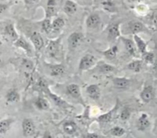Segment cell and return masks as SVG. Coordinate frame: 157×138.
<instances>
[{"label":"cell","mask_w":157,"mask_h":138,"mask_svg":"<svg viewBox=\"0 0 157 138\" xmlns=\"http://www.w3.org/2000/svg\"><path fill=\"white\" fill-rule=\"evenodd\" d=\"M61 38L56 41H51L47 46V53L52 58H57L61 53Z\"/></svg>","instance_id":"obj_1"},{"label":"cell","mask_w":157,"mask_h":138,"mask_svg":"<svg viewBox=\"0 0 157 138\" xmlns=\"http://www.w3.org/2000/svg\"><path fill=\"white\" fill-rule=\"evenodd\" d=\"M126 29L130 32V33L133 34V35L136 34L140 32H145L147 31V28L143 22L140 21H130V22L127 23L126 24Z\"/></svg>","instance_id":"obj_2"},{"label":"cell","mask_w":157,"mask_h":138,"mask_svg":"<svg viewBox=\"0 0 157 138\" xmlns=\"http://www.w3.org/2000/svg\"><path fill=\"white\" fill-rule=\"evenodd\" d=\"M96 62L94 56L91 54H86L81 59L79 63V70H86L90 69L92 66H94Z\"/></svg>","instance_id":"obj_3"},{"label":"cell","mask_w":157,"mask_h":138,"mask_svg":"<svg viewBox=\"0 0 157 138\" xmlns=\"http://www.w3.org/2000/svg\"><path fill=\"white\" fill-rule=\"evenodd\" d=\"M101 22V18L98 13H91L86 19V25L87 28L94 29L100 25Z\"/></svg>","instance_id":"obj_4"},{"label":"cell","mask_w":157,"mask_h":138,"mask_svg":"<svg viewBox=\"0 0 157 138\" xmlns=\"http://www.w3.org/2000/svg\"><path fill=\"white\" fill-rule=\"evenodd\" d=\"M23 134L25 137H31L34 134L35 131V127L34 122L31 119L26 118L22 122Z\"/></svg>","instance_id":"obj_5"},{"label":"cell","mask_w":157,"mask_h":138,"mask_svg":"<svg viewBox=\"0 0 157 138\" xmlns=\"http://www.w3.org/2000/svg\"><path fill=\"white\" fill-rule=\"evenodd\" d=\"M82 41L83 35L79 32H74L68 38L69 47L71 49H75L81 44Z\"/></svg>","instance_id":"obj_6"},{"label":"cell","mask_w":157,"mask_h":138,"mask_svg":"<svg viewBox=\"0 0 157 138\" xmlns=\"http://www.w3.org/2000/svg\"><path fill=\"white\" fill-rule=\"evenodd\" d=\"M140 98L145 103H149L154 98V90L152 85H147L140 93Z\"/></svg>","instance_id":"obj_7"},{"label":"cell","mask_w":157,"mask_h":138,"mask_svg":"<svg viewBox=\"0 0 157 138\" xmlns=\"http://www.w3.org/2000/svg\"><path fill=\"white\" fill-rule=\"evenodd\" d=\"M63 10L66 15H73L74 14L76 13L77 10H78V5L72 0H66L63 5Z\"/></svg>","instance_id":"obj_8"},{"label":"cell","mask_w":157,"mask_h":138,"mask_svg":"<svg viewBox=\"0 0 157 138\" xmlns=\"http://www.w3.org/2000/svg\"><path fill=\"white\" fill-rule=\"evenodd\" d=\"M31 40H32V44H33L34 47H35L36 50H41L44 46V41H43L42 37L38 32H32V34H31Z\"/></svg>","instance_id":"obj_9"},{"label":"cell","mask_w":157,"mask_h":138,"mask_svg":"<svg viewBox=\"0 0 157 138\" xmlns=\"http://www.w3.org/2000/svg\"><path fill=\"white\" fill-rule=\"evenodd\" d=\"M107 33H108V38L110 40H113L115 38H118L121 35V28H120V24L117 23L111 24L108 27L107 29Z\"/></svg>","instance_id":"obj_10"},{"label":"cell","mask_w":157,"mask_h":138,"mask_svg":"<svg viewBox=\"0 0 157 138\" xmlns=\"http://www.w3.org/2000/svg\"><path fill=\"white\" fill-rule=\"evenodd\" d=\"M122 41L124 42V45H125L126 50L127 53L130 55H133V56H136V47H135V43L134 41H132L131 39L126 38H121Z\"/></svg>","instance_id":"obj_11"},{"label":"cell","mask_w":157,"mask_h":138,"mask_svg":"<svg viewBox=\"0 0 157 138\" xmlns=\"http://www.w3.org/2000/svg\"><path fill=\"white\" fill-rule=\"evenodd\" d=\"M150 122L148 118V116L146 114H143L139 119L137 120V123H136V126L139 131H145L147 128L150 127Z\"/></svg>","instance_id":"obj_12"},{"label":"cell","mask_w":157,"mask_h":138,"mask_svg":"<svg viewBox=\"0 0 157 138\" xmlns=\"http://www.w3.org/2000/svg\"><path fill=\"white\" fill-rule=\"evenodd\" d=\"M113 82L114 86L118 89H126L130 85V81L126 78H114Z\"/></svg>","instance_id":"obj_13"},{"label":"cell","mask_w":157,"mask_h":138,"mask_svg":"<svg viewBox=\"0 0 157 138\" xmlns=\"http://www.w3.org/2000/svg\"><path fill=\"white\" fill-rule=\"evenodd\" d=\"M57 13L56 2L55 0H48L47 7L45 11V18H50Z\"/></svg>","instance_id":"obj_14"},{"label":"cell","mask_w":157,"mask_h":138,"mask_svg":"<svg viewBox=\"0 0 157 138\" xmlns=\"http://www.w3.org/2000/svg\"><path fill=\"white\" fill-rule=\"evenodd\" d=\"M65 73V67L62 64L50 66V74L52 76H62Z\"/></svg>","instance_id":"obj_15"},{"label":"cell","mask_w":157,"mask_h":138,"mask_svg":"<svg viewBox=\"0 0 157 138\" xmlns=\"http://www.w3.org/2000/svg\"><path fill=\"white\" fill-rule=\"evenodd\" d=\"M15 45L16 46V47H20V48L25 50L26 53H27L28 54H32V47H31L30 44H29L24 38H18V39L15 41Z\"/></svg>","instance_id":"obj_16"},{"label":"cell","mask_w":157,"mask_h":138,"mask_svg":"<svg viewBox=\"0 0 157 138\" xmlns=\"http://www.w3.org/2000/svg\"><path fill=\"white\" fill-rule=\"evenodd\" d=\"M87 93L88 96L91 99L94 100H98L101 96V91L98 85H90L87 88Z\"/></svg>","instance_id":"obj_17"},{"label":"cell","mask_w":157,"mask_h":138,"mask_svg":"<svg viewBox=\"0 0 157 138\" xmlns=\"http://www.w3.org/2000/svg\"><path fill=\"white\" fill-rule=\"evenodd\" d=\"M67 93L75 99L81 98V91L80 88L76 84H70L67 86Z\"/></svg>","instance_id":"obj_18"},{"label":"cell","mask_w":157,"mask_h":138,"mask_svg":"<svg viewBox=\"0 0 157 138\" xmlns=\"http://www.w3.org/2000/svg\"><path fill=\"white\" fill-rule=\"evenodd\" d=\"M4 33L5 34L9 36L11 39L15 40L16 41L18 38V34H17L16 30L14 27L13 24H7L4 27Z\"/></svg>","instance_id":"obj_19"},{"label":"cell","mask_w":157,"mask_h":138,"mask_svg":"<svg viewBox=\"0 0 157 138\" xmlns=\"http://www.w3.org/2000/svg\"><path fill=\"white\" fill-rule=\"evenodd\" d=\"M133 39H134V42L136 44V47L142 54L147 52V44L140 37L138 36L137 34H134L133 35Z\"/></svg>","instance_id":"obj_20"},{"label":"cell","mask_w":157,"mask_h":138,"mask_svg":"<svg viewBox=\"0 0 157 138\" xmlns=\"http://www.w3.org/2000/svg\"><path fill=\"white\" fill-rule=\"evenodd\" d=\"M14 122V119L12 118H7L2 120L0 122V134L3 135L6 134L10 128L12 124Z\"/></svg>","instance_id":"obj_21"},{"label":"cell","mask_w":157,"mask_h":138,"mask_svg":"<svg viewBox=\"0 0 157 138\" xmlns=\"http://www.w3.org/2000/svg\"><path fill=\"white\" fill-rule=\"evenodd\" d=\"M101 6H102L103 9L104 11L107 12H110V13H113L117 11L116 5L114 4V2L110 0H105V1L101 3Z\"/></svg>","instance_id":"obj_22"},{"label":"cell","mask_w":157,"mask_h":138,"mask_svg":"<svg viewBox=\"0 0 157 138\" xmlns=\"http://www.w3.org/2000/svg\"><path fill=\"white\" fill-rule=\"evenodd\" d=\"M64 131L67 134H74L77 131V125L73 122H67L63 125Z\"/></svg>","instance_id":"obj_23"},{"label":"cell","mask_w":157,"mask_h":138,"mask_svg":"<svg viewBox=\"0 0 157 138\" xmlns=\"http://www.w3.org/2000/svg\"><path fill=\"white\" fill-rule=\"evenodd\" d=\"M64 24H65V21L64 18L58 17L52 21V30L55 31H58L64 27Z\"/></svg>","instance_id":"obj_24"},{"label":"cell","mask_w":157,"mask_h":138,"mask_svg":"<svg viewBox=\"0 0 157 138\" xmlns=\"http://www.w3.org/2000/svg\"><path fill=\"white\" fill-rule=\"evenodd\" d=\"M143 67V62L141 60H134L133 62L130 63L127 66V68L134 73L140 72Z\"/></svg>","instance_id":"obj_25"},{"label":"cell","mask_w":157,"mask_h":138,"mask_svg":"<svg viewBox=\"0 0 157 138\" xmlns=\"http://www.w3.org/2000/svg\"><path fill=\"white\" fill-rule=\"evenodd\" d=\"M6 100L9 102H15L19 100V94L15 89H11L6 94Z\"/></svg>","instance_id":"obj_26"},{"label":"cell","mask_w":157,"mask_h":138,"mask_svg":"<svg viewBox=\"0 0 157 138\" xmlns=\"http://www.w3.org/2000/svg\"><path fill=\"white\" fill-rule=\"evenodd\" d=\"M35 105L40 110H48L49 108V104L48 101L41 97L37 99L35 102Z\"/></svg>","instance_id":"obj_27"},{"label":"cell","mask_w":157,"mask_h":138,"mask_svg":"<svg viewBox=\"0 0 157 138\" xmlns=\"http://www.w3.org/2000/svg\"><path fill=\"white\" fill-rule=\"evenodd\" d=\"M117 52V46H114V47H111V48H109L108 50H105V51L104 52V55L106 56L107 59L112 60H113L116 57Z\"/></svg>","instance_id":"obj_28"},{"label":"cell","mask_w":157,"mask_h":138,"mask_svg":"<svg viewBox=\"0 0 157 138\" xmlns=\"http://www.w3.org/2000/svg\"><path fill=\"white\" fill-rule=\"evenodd\" d=\"M41 27H42V30L44 31L45 33L48 34L50 33L52 31V22L51 21L50 18H45V19L42 21L41 23Z\"/></svg>","instance_id":"obj_29"},{"label":"cell","mask_w":157,"mask_h":138,"mask_svg":"<svg viewBox=\"0 0 157 138\" xmlns=\"http://www.w3.org/2000/svg\"><path fill=\"white\" fill-rule=\"evenodd\" d=\"M99 70L103 73H109L114 71L115 68L111 65H109V64H103L99 67Z\"/></svg>","instance_id":"obj_30"},{"label":"cell","mask_w":157,"mask_h":138,"mask_svg":"<svg viewBox=\"0 0 157 138\" xmlns=\"http://www.w3.org/2000/svg\"><path fill=\"white\" fill-rule=\"evenodd\" d=\"M143 58H144V60L147 63L149 64H153L155 60V55L153 54L151 52H145L144 53H143Z\"/></svg>","instance_id":"obj_31"},{"label":"cell","mask_w":157,"mask_h":138,"mask_svg":"<svg viewBox=\"0 0 157 138\" xmlns=\"http://www.w3.org/2000/svg\"><path fill=\"white\" fill-rule=\"evenodd\" d=\"M110 132L115 137H121L125 134V130L121 127H114V128H112Z\"/></svg>","instance_id":"obj_32"},{"label":"cell","mask_w":157,"mask_h":138,"mask_svg":"<svg viewBox=\"0 0 157 138\" xmlns=\"http://www.w3.org/2000/svg\"><path fill=\"white\" fill-rule=\"evenodd\" d=\"M112 114H113V111H109L107 114H104L103 115H101L98 118V121L102 123H107L110 122L112 119Z\"/></svg>","instance_id":"obj_33"},{"label":"cell","mask_w":157,"mask_h":138,"mask_svg":"<svg viewBox=\"0 0 157 138\" xmlns=\"http://www.w3.org/2000/svg\"><path fill=\"white\" fill-rule=\"evenodd\" d=\"M49 95H50L51 98H52V99L53 100V102H55L57 105H58V106H60V107H64V105H66L65 102H64L62 99H60L58 96H55V95L52 94V93H49Z\"/></svg>","instance_id":"obj_34"},{"label":"cell","mask_w":157,"mask_h":138,"mask_svg":"<svg viewBox=\"0 0 157 138\" xmlns=\"http://www.w3.org/2000/svg\"><path fill=\"white\" fill-rule=\"evenodd\" d=\"M130 117V111L129 110V108H125L123 111L121 112V118L122 120L124 121H127V119H129V118Z\"/></svg>","instance_id":"obj_35"},{"label":"cell","mask_w":157,"mask_h":138,"mask_svg":"<svg viewBox=\"0 0 157 138\" xmlns=\"http://www.w3.org/2000/svg\"><path fill=\"white\" fill-rule=\"evenodd\" d=\"M136 9H137V11L140 13H144V12H146L148 10V8H147V5H145L144 4L140 3V4L136 6Z\"/></svg>","instance_id":"obj_36"},{"label":"cell","mask_w":157,"mask_h":138,"mask_svg":"<svg viewBox=\"0 0 157 138\" xmlns=\"http://www.w3.org/2000/svg\"><path fill=\"white\" fill-rule=\"evenodd\" d=\"M150 23L152 25L157 27V13H154L150 17Z\"/></svg>","instance_id":"obj_37"},{"label":"cell","mask_w":157,"mask_h":138,"mask_svg":"<svg viewBox=\"0 0 157 138\" xmlns=\"http://www.w3.org/2000/svg\"><path fill=\"white\" fill-rule=\"evenodd\" d=\"M25 67L27 70H32V67H33V65H32V63L30 62V61L25 60Z\"/></svg>","instance_id":"obj_38"},{"label":"cell","mask_w":157,"mask_h":138,"mask_svg":"<svg viewBox=\"0 0 157 138\" xmlns=\"http://www.w3.org/2000/svg\"><path fill=\"white\" fill-rule=\"evenodd\" d=\"M38 84H39V86L41 88H46L47 87V84H46V82L44 79H40L39 81H38Z\"/></svg>","instance_id":"obj_39"},{"label":"cell","mask_w":157,"mask_h":138,"mask_svg":"<svg viewBox=\"0 0 157 138\" xmlns=\"http://www.w3.org/2000/svg\"><path fill=\"white\" fill-rule=\"evenodd\" d=\"M9 8V5L8 4H4V3H2L1 4V6H0V12H1V13L2 14L3 12H5V11L6 10V9Z\"/></svg>","instance_id":"obj_40"},{"label":"cell","mask_w":157,"mask_h":138,"mask_svg":"<svg viewBox=\"0 0 157 138\" xmlns=\"http://www.w3.org/2000/svg\"><path fill=\"white\" fill-rule=\"evenodd\" d=\"M38 0H24V3L28 6L32 5L35 4Z\"/></svg>","instance_id":"obj_41"},{"label":"cell","mask_w":157,"mask_h":138,"mask_svg":"<svg viewBox=\"0 0 157 138\" xmlns=\"http://www.w3.org/2000/svg\"><path fill=\"white\" fill-rule=\"evenodd\" d=\"M86 138H98V136L95 134H88L86 136Z\"/></svg>","instance_id":"obj_42"},{"label":"cell","mask_w":157,"mask_h":138,"mask_svg":"<svg viewBox=\"0 0 157 138\" xmlns=\"http://www.w3.org/2000/svg\"><path fill=\"white\" fill-rule=\"evenodd\" d=\"M153 67H154L155 70H157V56H156V57L155 58L154 63H153Z\"/></svg>","instance_id":"obj_43"},{"label":"cell","mask_w":157,"mask_h":138,"mask_svg":"<svg viewBox=\"0 0 157 138\" xmlns=\"http://www.w3.org/2000/svg\"><path fill=\"white\" fill-rule=\"evenodd\" d=\"M130 2H140L143 0H130Z\"/></svg>","instance_id":"obj_44"},{"label":"cell","mask_w":157,"mask_h":138,"mask_svg":"<svg viewBox=\"0 0 157 138\" xmlns=\"http://www.w3.org/2000/svg\"><path fill=\"white\" fill-rule=\"evenodd\" d=\"M41 138H52V137H51V136L49 135V134H45V135H44V137H41Z\"/></svg>","instance_id":"obj_45"},{"label":"cell","mask_w":157,"mask_h":138,"mask_svg":"<svg viewBox=\"0 0 157 138\" xmlns=\"http://www.w3.org/2000/svg\"><path fill=\"white\" fill-rule=\"evenodd\" d=\"M155 1H157V0H155Z\"/></svg>","instance_id":"obj_46"}]
</instances>
